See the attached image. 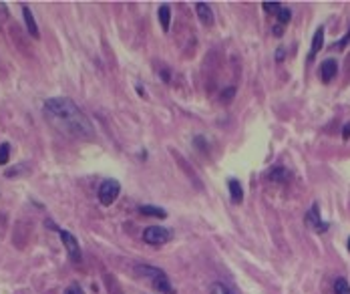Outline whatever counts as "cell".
I'll return each instance as SVG.
<instances>
[{
    "label": "cell",
    "mask_w": 350,
    "mask_h": 294,
    "mask_svg": "<svg viewBox=\"0 0 350 294\" xmlns=\"http://www.w3.org/2000/svg\"><path fill=\"white\" fill-rule=\"evenodd\" d=\"M44 115L58 131H63L69 137L91 139L95 135V129L87 119V115L69 97H53L44 101Z\"/></svg>",
    "instance_id": "6da1fadb"
},
{
    "label": "cell",
    "mask_w": 350,
    "mask_h": 294,
    "mask_svg": "<svg viewBox=\"0 0 350 294\" xmlns=\"http://www.w3.org/2000/svg\"><path fill=\"white\" fill-rule=\"evenodd\" d=\"M135 270H137V274L149 278L151 284H153V288L159 290L161 294H175V288L171 286L169 278H167V274L163 270H159L155 266H147V264H143V266H137Z\"/></svg>",
    "instance_id": "7a4b0ae2"
},
{
    "label": "cell",
    "mask_w": 350,
    "mask_h": 294,
    "mask_svg": "<svg viewBox=\"0 0 350 294\" xmlns=\"http://www.w3.org/2000/svg\"><path fill=\"white\" fill-rule=\"evenodd\" d=\"M171 240V232L161 226H149L143 230V242L151 246H161Z\"/></svg>",
    "instance_id": "3957f363"
},
{
    "label": "cell",
    "mask_w": 350,
    "mask_h": 294,
    "mask_svg": "<svg viewBox=\"0 0 350 294\" xmlns=\"http://www.w3.org/2000/svg\"><path fill=\"white\" fill-rule=\"evenodd\" d=\"M119 192H121V184L117 180H105L99 185V200H101V203L103 205H111L119 198Z\"/></svg>",
    "instance_id": "277c9868"
},
{
    "label": "cell",
    "mask_w": 350,
    "mask_h": 294,
    "mask_svg": "<svg viewBox=\"0 0 350 294\" xmlns=\"http://www.w3.org/2000/svg\"><path fill=\"white\" fill-rule=\"evenodd\" d=\"M58 236H60V240H63V246L67 248L71 260L73 262H81V248H79L77 238H74L69 230H58Z\"/></svg>",
    "instance_id": "5b68a950"
},
{
    "label": "cell",
    "mask_w": 350,
    "mask_h": 294,
    "mask_svg": "<svg viewBox=\"0 0 350 294\" xmlns=\"http://www.w3.org/2000/svg\"><path fill=\"white\" fill-rule=\"evenodd\" d=\"M338 73V63L334 58H326V61L320 65V79L322 83H330Z\"/></svg>",
    "instance_id": "8992f818"
},
{
    "label": "cell",
    "mask_w": 350,
    "mask_h": 294,
    "mask_svg": "<svg viewBox=\"0 0 350 294\" xmlns=\"http://www.w3.org/2000/svg\"><path fill=\"white\" fill-rule=\"evenodd\" d=\"M195 12H197V17H200V20H202L203 24H207V26L214 24V10H211L209 4L197 2V4H195Z\"/></svg>",
    "instance_id": "52a82bcc"
},
{
    "label": "cell",
    "mask_w": 350,
    "mask_h": 294,
    "mask_svg": "<svg viewBox=\"0 0 350 294\" xmlns=\"http://www.w3.org/2000/svg\"><path fill=\"white\" fill-rule=\"evenodd\" d=\"M306 224L314 226L318 232H326V230H328V224L322 222L320 216H318V205H312V210L306 214Z\"/></svg>",
    "instance_id": "ba28073f"
},
{
    "label": "cell",
    "mask_w": 350,
    "mask_h": 294,
    "mask_svg": "<svg viewBox=\"0 0 350 294\" xmlns=\"http://www.w3.org/2000/svg\"><path fill=\"white\" fill-rule=\"evenodd\" d=\"M22 17H24V22H26V31H28V35L33 37V38H38V37H40L38 26H37L35 17H33V12H30L28 6H22Z\"/></svg>",
    "instance_id": "9c48e42d"
},
{
    "label": "cell",
    "mask_w": 350,
    "mask_h": 294,
    "mask_svg": "<svg viewBox=\"0 0 350 294\" xmlns=\"http://www.w3.org/2000/svg\"><path fill=\"white\" fill-rule=\"evenodd\" d=\"M324 47V26H320L318 31L314 33V38H312V47H310V55H308V61H314V56L318 55V51H320Z\"/></svg>",
    "instance_id": "30bf717a"
},
{
    "label": "cell",
    "mask_w": 350,
    "mask_h": 294,
    "mask_svg": "<svg viewBox=\"0 0 350 294\" xmlns=\"http://www.w3.org/2000/svg\"><path fill=\"white\" fill-rule=\"evenodd\" d=\"M157 14H159V22H161L163 33H169V26H171V6L169 4H161Z\"/></svg>",
    "instance_id": "8fae6325"
},
{
    "label": "cell",
    "mask_w": 350,
    "mask_h": 294,
    "mask_svg": "<svg viewBox=\"0 0 350 294\" xmlns=\"http://www.w3.org/2000/svg\"><path fill=\"white\" fill-rule=\"evenodd\" d=\"M227 187H230V196H232V202H234V203H241V200H243V189H241L239 182L232 178L230 182H227Z\"/></svg>",
    "instance_id": "7c38bea8"
},
{
    "label": "cell",
    "mask_w": 350,
    "mask_h": 294,
    "mask_svg": "<svg viewBox=\"0 0 350 294\" xmlns=\"http://www.w3.org/2000/svg\"><path fill=\"white\" fill-rule=\"evenodd\" d=\"M139 214L149 216V218H159V220L167 218V212L161 208H155V205H139Z\"/></svg>",
    "instance_id": "4fadbf2b"
},
{
    "label": "cell",
    "mask_w": 350,
    "mask_h": 294,
    "mask_svg": "<svg viewBox=\"0 0 350 294\" xmlns=\"http://www.w3.org/2000/svg\"><path fill=\"white\" fill-rule=\"evenodd\" d=\"M268 180H272V182H284V180H286V169H284L282 165L272 167V169L268 171Z\"/></svg>",
    "instance_id": "5bb4252c"
},
{
    "label": "cell",
    "mask_w": 350,
    "mask_h": 294,
    "mask_svg": "<svg viewBox=\"0 0 350 294\" xmlns=\"http://www.w3.org/2000/svg\"><path fill=\"white\" fill-rule=\"evenodd\" d=\"M334 294H350V284L346 278H336L334 280Z\"/></svg>",
    "instance_id": "9a60e30c"
},
{
    "label": "cell",
    "mask_w": 350,
    "mask_h": 294,
    "mask_svg": "<svg viewBox=\"0 0 350 294\" xmlns=\"http://www.w3.org/2000/svg\"><path fill=\"white\" fill-rule=\"evenodd\" d=\"M276 17H278V24H280V26H286L288 22H290V18H292V10L286 8V6H282Z\"/></svg>",
    "instance_id": "2e32d148"
},
{
    "label": "cell",
    "mask_w": 350,
    "mask_h": 294,
    "mask_svg": "<svg viewBox=\"0 0 350 294\" xmlns=\"http://www.w3.org/2000/svg\"><path fill=\"white\" fill-rule=\"evenodd\" d=\"M209 294H234L227 286H223L221 282H214L209 286Z\"/></svg>",
    "instance_id": "e0dca14e"
},
{
    "label": "cell",
    "mask_w": 350,
    "mask_h": 294,
    "mask_svg": "<svg viewBox=\"0 0 350 294\" xmlns=\"http://www.w3.org/2000/svg\"><path fill=\"white\" fill-rule=\"evenodd\" d=\"M8 157H10V145L2 143V145H0V165H6Z\"/></svg>",
    "instance_id": "ac0fdd59"
},
{
    "label": "cell",
    "mask_w": 350,
    "mask_h": 294,
    "mask_svg": "<svg viewBox=\"0 0 350 294\" xmlns=\"http://www.w3.org/2000/svg\"><path fill=\"white\" fill-rule=\"evenodd\" d=\"M262 6H264V10H266V12H274V14H278V12H280V8H282V4H280V2H264Z\"/></svg>",
    "instance_id": "d6986e66"
},
{
    "label": "cell",
    "mask_w": 350,
    "mask_h": 294,
    "mask_svg": "<svg viewBox=\"0 0 350 294\" xmlns=\"http://www.w3.org/2000/svg\"><path fill=\"white\" fill-rule=\"evenodd\" d=\"M348 42H350V31H348V33L342 37V40H340V42H334V45H332V49H338V51H342V49L348 45Z\"/></svg>",
    "instance_id": "ffe728a7"
},
{
    "label": "cell",
    "mask_w": 350,
    "mask_h": 294,
    "mask_svg": "<svg viewBox=\"0 0 350 294\" xmlns=\"http://www.w3.org/2000/svg\"><path fill=\"white\" fill-rule=\"evenodd\" d=\"M65 294H85V292H83V288H81L77 282H74V284H71V286L65 290Z\"/></svg>",
    "instance_id": "44dd1931"
},
{
    "label": "cell",
    "mask_w": 350,
    "mask_h": 294,
    "mask_svg": "<svg viewBox=\"0 0 350 294\" xmlns=\"http://www.w3.org/2000/svg\"><path fill=\"white\" fill-rule=\"evenodd\" d=\"M342 137H344V139H350V123L344 125V129H342Z\"/></svg>",
    "instance_id": "7402d4cb"
},
{
    "label": "cell",
    "mask_w": 350,
    "mask_h": 294,
    "mask_svg": "<svg viewBox=\"0 0 350 294\" xmlns=\"http://www.w3.org/2000/svg\"><path fill=\"white\" fill-rule=\"evenodd\" d=\"M234 91H236V89H234V87H230V89H227L225 93H221V99H232V95H234Z\"/></svg>",
    "instance_id": "603a6c76"
},
{
    "label": "cell",
    "mask_w": 350,
    "mask_h": 294,
    "mask_svg": "<svg viewBox=\"0 0 350 294\" xmlns=\"http://www.w3.org/2000/svg\"><path fill=\"white\" fill-rule=\"evenodd\" d=\"M276 58H278V61H284V49H278V51H276Z\"/></svg>",
    "instance_id": "cb8c5ba5"
},
{
    "label": "cell",
    "mask_w": 350,
    "mask_h": 294,
    "mask_svg": "<svg viewBox=\"0 0 350 294\" xmlns=\"http://www.w3.org/2000/svg\"><path fill=\"white\" fill-rule=\"evenodd\" d=\"M274 35H282V26H280V24L274 26Z\"/></svg>",
    "instance_id": "d4e9b609"
},
{
    "label": "cell",
    "mask_w": 350,
    "mask_h": 294,
    "mask_svg": "<svg viewBox=\"0 0 350 294\" xmlns=\"http://www.w3.org/2000/svg\"><path fill=\"white\" fill-rule=\"evenodd\" d=\"M137 93H139V95H141V97H143V95H145V89H143V87H141V85H137Z\"/></svg>",
    "instance_id": "484cf974"
},
{
    "label": "cell",
    "mask_w": 350,
    "mask_h": 294,
    "mask_svg": "<svg viewBox=\"0 0 350 294\" xmlns=\"http://www.w3.org/2000/svg\"><path fill=\"white\" fill-rule=\"evenodd\" d=\"M348 250H350V238H348Z\"/></svg>",
    "instance_id": "4316f807"
}]
</instances>
